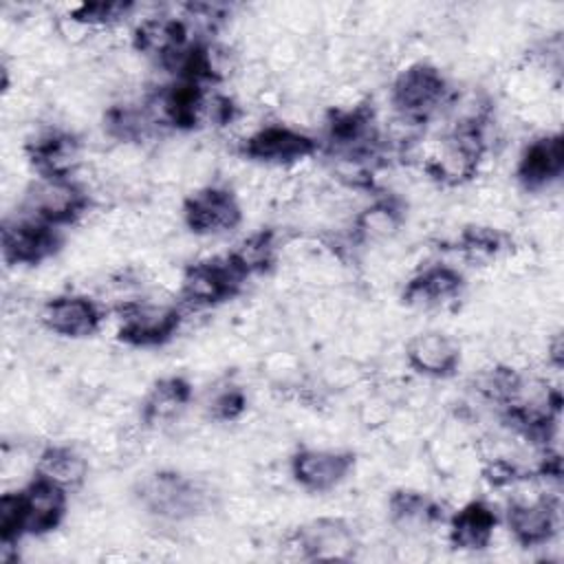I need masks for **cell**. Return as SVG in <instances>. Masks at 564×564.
Returning a JSON list of instances; mask_svg holds the SVG:
<instances>
[{
	"mask_svg": "<svg viewBox=\"0 0 564 564\" xmlns=\"http://www.w3.org/2000/svg\"><path fill=\"white\" fill-rule=\"evenodd\" d=\"M390 101L399 117L423 126L443 108H449L452 93L445 75L436 66L414 62L394 77Z\"/></svg>",
	"mask_w": 564,
	"mask_h": 564,
	"instance_id": "obj_1",
	"label": "cell"
},
{
	"mask_svg": "<svg viewBox=\"0 0 564 564\" xmlns=\"http://www.w3.org/2000/svg\"><path fill=\"white\" fill-rule=\"evenodd\" d=\"M90 207L88 187L79 178L68 176H37L26 189L22 209L24 214L53 225H70Z\"/></svg>",
	"mask_w": 564,
	"mask_h": 564,
	"instance_id": "obj_2",
	"label": "cell"
},
{
	"mask_svg": "<svg viewBox=\"0 0 564 564\" xmlns=\"http://www.w3.org/2000/svg\"><path fill=\"white\" fill-rule=\"evenodd\" d=\"M317 152V141L291 123H262L240 141V154L264 167H289Z\"/></svg>",
	"mask_w": 564,
	"mask_h": 564,
	"instance_id": "obj_3",
	"label": "cell"
},
{
	"mask_svg": "<svg viewBox=\"0 0 564 564\" xmlns=\"http://www.w3.org/2000/svg\"><path fill=\"white\" fill-rule=\"evenodd\" d=\"M183 322V313L172 302L137 297L119 304V337L130 346H159L170 341Z\"/></svg>",
	"mask_w": 564,
	"mask_h": 564,
	"instance_id": "obj_4",
	"label": "cell"
},
{
	"mask_svg": "<svg viewBox=\"0 0 564 564\" xmlns=\"http://www.w3.org/2000/svg\"><path fill=\"white\" fill-rule=\"evenodd\" d=\"M242 280L245 275L231 264L227 256L198 260L183 271L178 295L187 308L203 311L234 297Z\"/></svg>",
	"mask_w": 564,
	"mask_h": 564,
	"instance_id": "obj_5",
	"label": "cell"
},
{
	"mask_svg": "<svg viewBox=\"0 0 564 564\" xmlns=\"http://www.w3.org/2000/svg\"><path fill=\"white\" fill-rule=\"evenodd\" d=\"M181 216L196 236H223L242 223V203L225 185H203L183 200Z\"/></svg>",
	"mask_w": 564,
	"mask_h": 564,
	"instance_id": "obj_6",
	"label": "cell"
},
{
	"mask_svg": "<svg viewBox=\"0 0 564 564\" xmlns=\"http://www.w3.org/2000/svg\"><path fill=\"white\" fill-rule=\"evenodd\" d=\"M57 227L46 225L24 212L7 218L2 225V258L7 264L33 267L59 251Z\"/></svg>",
	"mask_w": 564,
	"mask_h": 564,
	"instance_id": "obj_7",
	"label": "cell"
},
{
	"mask_svg": "<svg viewBox=\"0 0 564 564\" xmlns=\"http://www.w3.org/2000/svg\"><path fill=\"white\" fill-rule=\"evenodd\" d=\"M560 527V502L553 494H518L507 509V529L520 546H546Z\"/></svg>",
	"mask_w": 564,
	"mask_h": 564,
	"instance_id": "obj_8",
	"label": "cell"
},
{
	"mask_svg": "<svg viewBox=\"0 0 564 564\" xmlns=\"http://www.w3.org/2000/svg\"><path fill=\"white\" fill-rule=\"evenodd\" d=\"M139 498L154 516L165 520H183L200 511L205 491L196 482L174 471H159L141 482Z\"/></svg>",
	"mask_w": 564,
	"mask_h": 564,
	"instance_id": "obj_9",
	"label": "cell"
},
{
	"mask_svg": "<svg viewBox=\"0 0 564 564\" xmlns=\"http://www.w3.org/2000/svg\"><path fill=\"white\" fill-rule=\"evenodd\" d=\"M189 44L187 22L167 13L145 15L132 31V48L161 68H167Z\"/></svg>",
	"mask_w": 564,
	"mask_h": 564,
	"instance_id": "obj_10",
	"label": "cell"
},
{
	"mask_svg": "<svg viewBox=\"0 0 564 564\" xmlns=\"http://www.w3.org/2000/svg\"><path fill=\"white\" fill-rule=\"evenodd\" d=\"M104 313L95 300L79 293H64L46 300L40 308V324L66 339H84L101 328Z\"/></svg>",
	"mask_w": 564,
	"mask_h": 564,
	"instance_id": "obj_11",
	"label": "cell"
},
{
	"mask_svg": "<svg viewBox=\"0 0 564 564\" xmlns=\"http://www.w3.org/2000/svg\"><path fill=\"white\" fill-rule=\"evenodd\" d=\"M355 467L350 452L326 449V447H306L293 454L291 474L300 487L306 491H330L339 487Z\"/></svg>",
	"mask_w": 564,
	"mask_h": 564,
	"instance_id": "obj_12",
	"label": "cell"
},
{
	"mask_svg": "<svg viewBox=\"0 0 564 564\" xmlns=\"http://www.w3.org/2000/svg\"><path fill=\"white\" fill-rule=\"evenodd\" d=\"M26 156L40 176L77 178L82 167V141L73 132L51 128L26 143Z\"/></svg>",
	"mask_w": 564,
	"mask_h": 564,
	"instance_id": "obj_13",
	"label": "cell"
},
{
	"mask_svg": "<svg viewBox=\"0 0 564 564\" xmlns=\"http://www.w3.org/2000/svg\"><path fill=\"white\" fill-rule=\"evenodd\" d=\"M405 361L419 375L443 379L454 375L460 364V344L441 330H423L405 344Z\"/></svg>",
	"mask_w": 564,
	"mask_h": 564,
	"instance_id": "obj_14",
	"label": "cell"
},
{
	"mask_svg": "<svg viewBox=\"0 0 564 564\" xmlns=\"http://www.w3.org/2000/svg\"><path fill=\"white\" fill-rule=\"evenodd\" d=\"M66 489L37 478L20 491L24 535H44L59 527L66 513Z\"/></svg>",
	"mask_w": 564,
	"mask_h": 564,
	"instance_id": "obj_15",
	"label": "cell"
},
{
	"mask_svg": "<svg viewBox=\"0 0 564 564\" xmlns=\"http://www.w3.org/2000/svg\"><path fill=\"white\" fill-rule=\"evenodd\" d=\"M463 286L465 280L458 269L449 264H430L408 280L403 300L416 308H445L460 297Z\"/></svg>",
	"mask_w": 564,
	"mask_h": 564,
	"instance_id": "obj_16",
	"label": "cell"
},
{
	"mask_svg": "<svg viewBox=\"0 0 564 564\" xmlns=\"http://www.w3.org/2000/svg\"><path fill=\"white\" fill-rule=\"evenodd\" d=\"M564 170V145L560 134H542L522 150L516 176L527 189H544L560 181Z\"/></svg>",
	"mask_w": 564,
	"mask_h": 564,
	"instance_id": "obj_17",
	"label": "cell"
},
{
	"mask_svg": "<svg viewBox=\"0 0 564 564\" xmlns=\"http://www.w3.org/2000/svg\"><path fill=\"white\" fill-rule=\"evenodd\" d=\"M293 546L304 557L315 560H346L352 555L355 535L352 529L339 518H319L304 524L293 535Z\"/></svg>",
	"mask_w": 564,
	"mask_h": 564,
	"instance_id": "obj_18",
	"label": "cell"
},
{
	"mask_svg": "<svg viewBox=\"0 0 564 564\" xmlns=\"http://www.w3.org/2000/svg\"><path fill=\"white\" fill-rule=\"evenodd\" d=\"M496 513L489 505L474 500L463 505L449 520V542L460 551H482L491 546Z\"/></svg>",
	"mask_w": 564,
	"mask_h": 564,
	"instance_id": "obj_19",
	"label": "cell"
},
{
	"mask_svg": "<svg viewBox=\"0 0 564 564\" xmlns=\"http://www.w3.org/2000/svg\"><path fill=\"white\" fill-rule=\"evenodd\" d=\"M192 397V388L181 377H165L159 379L141 408V419L150 427H165L170 423H176L181 414L185 412Z\"/></svg>",
	"mask_w": 564,
	"mask_h": 564,
	"instance_id": "obj_20",
	"label": "cell"
},
{
	"mask_svg": "<svg viewBox=\"0 0 564 564\" xmlns=\"http://www.w3.org/2000/svg\"><path fill=\"white\" fill-rule=\"evenodd\" d=\"M35 476L68 491L86 480L88 458L70 445H51L35 458Z\"/></svg>",
	"mask_w": 564,
	"mask_h": 564,
	"instance_id": "obj_21",
	"label": "cell"
},
{
	"mask_svg": "<svg viewBox=\"0 0 564 564\" xmlns=\"http://www.w3.org/2000/svg\"><path fill=\"white\" fill-rule=\"evenodd\" d=\"M403 218V209L397 200L381 198L352 218V234L361 242H388L399 234Z\"/></svg>",
	"mask_w": 564,
	"mask_h": 564,
	"instance_id": "obj_22",
	"label": "cell"
},
{
	"mask_svg": "<svg viewBox=\"0 0 564 564\" xmlns=\"http://www.w3.org/2000/svg\"><path fill=\"white\" fill-rule=\"evenodd\" d=\"M278 256V242L275 236L271 231H256L249 234L247 238H242L229 253L227 258L231 260V264L245 275H256V273H264L273 267Z\"/></svg>",
	"mask_w": 564,
	"mask_h": 564,
	"instance_id": "obj_23",
	"label": "cell"
}]
</instances>
